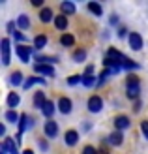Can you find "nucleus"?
Masks as SVG:
<instances>
[{
  "mask_svg": "<svg viewBox=\"0 0 148 154\" xmlns=\"http://www.w3.org/2000/svg\"><path fill=\"white\" fill-rule=\"evenodd\" d=\"M13 28H15V25H13V23H8V30H10V32H11V34L15 32V30H13Z\"/></svg>",
  "mask_w": 148,
  "mask_h": 154,
  "instance_id": "obj_39",
  "label": "nucleus"
},
{
  "mask_svg": "<svg viewBox=\"0 0 148 154\" xmlns=\"http://www.w3.org/2000/svg\"><path fill=\"white\" fill-rule=\"evenodd\" d=\"M19 103H21L19 94H15V92H10V94H8V107H10V109H15V107H17Z\"/></svg>",
  "mask_w": 148,
  "mask_h": 154,
  "instance_id": "obj_17",
  "label": "nucleus"
},
{
  "mask_svg": "<svg viewBox=\"0 0 148 154\" xmlns=\"http://www.w3.org/2000/svg\"><path fill=\"white\" fill-rule=\"evenodd\" d=\"M126 85H128V98H131V100L137 98L139 92H141V88H139V77L129 75L128 81H126Z\"/></svg>",
  "mask_w": 148,
  "mask_h": 154,
  "instance_id": "obj_1",
  "label": "nucleus"
},
{
  "mask_svg": "<svg viewBox=\"0 0 148 154\" xmlns=\"http://www.w3.org/2000/svg\"><path fill=\"white\" fill-rule=\"evenodd\" d=\"M116 34H118V38H124V36L128 34V28H126V26H118V30H116ZM128 36H129V34H128Z\"/></svg>",
  "mask_w": 148,
  "mask_h": 154,
  "instance_id": "obj_34",
  "label": "nucleus"
},
{
  "mask_svg": "<svg viewBox=\"0 0 148 154\" xmlns=\"http://www.w3.org/2000/svg\"><path fill=\"white\" fill-rule=\"evenodd\" d=\"M129 124H131V120L126 117V115H122V117H116V119H114V126H116V130H118V132L129 128Z\"/></svg>",
  "mask_w": 148,
  "mask_h": 154,
  "instance_id": "obj_9",
  "label": "nucleus"
},
{
  "mask_svg": "<svg viewBox=\"0 0 148 154\" xmlns=\"http://www.w3.org/2000/svg\"><path fill=\"white\" fill-rule=\"evenodd\" d=\"M34 70L38 73H43V75H54V68L49 66V64H36Z\"/></svg>",
  "mask_w": 148,
  "mask_h": 154,
  "instance_id": "obj_15",
  "label": "nucleus"
},
{
  "mask_svg": "<svg viewBox=\"0 0 148 154\" xmlns=\"http://www.w3.org/2000/svg\"><path fill=\"white\" fill-rule=\"evenodd\" d=\"M4 134H6V126L2 124V126H0V135H4Z\"/></svg>",
  "mask_w": 148,
  "mask_h": 154,
  "instance_id": "obj_41",
  "label": "nucleus"
},
{
  "mask_svg": "<svg viewBox=\"0 0 148 154\" xmlns=\"http://www.w3.org/2000/svg\"><path fill=\"white\" fill-rule=\"evenodd\" d=\"M83 81V75H71V77H68V85L69 87H75V85H79Z\"/></svg>",
  "mask_w": 148,
  "mask_h": 154,
  "instance_id": "obj_30",
  "label": "nucleus"
},
{
  "mask_svg": "<svg viewBox=\"0 0 148 154\" xmlns=\"http://www.w3.org/2000/svg\"><path fill=\"white\" fill-rule=\"evenodd\" d=\"M66 145L68 147H75L77 145V141H79V134L75 132V130H69V132H66Z\"/></svg>",
  "mask_w": 148,
  "mask_h": 154,
  "instance_id": "obj_13",
  "label": "nucleus"
},
{
  "mask_svg": "<svg viewBox=\"0 0 148 154\" xmlns=\"http://www.w3.org/2000/svg\"><path fill=\"white\" fill-rule=\"evenodd\" d=\"M60 45H64V47H71V45H75V36L73 34H62L60 36Z\"/></svg>",
  "mask_w": 148,
  "mask_h": 154,
  "instance_id": "obj_18",
  "label": "nucleus"
},
{
  "mask_svg": "<svg viewBox=\"0 0 148 154\" xmlns=\"http://www.w3.org/2000/svg\"><path fill=\"white\" fill-rule=\"evenodd\" d=\"M15 51H17L21 62H25V64L30 62V49H28V47H25V45H17V47H15Z\"/></svg>",
  "mask_w": 148,
  "mask_h": 154,
  "instance_id": "obj_10",
  "label": "nucleus"
},
{
  "mask_svg": "<svg viewBox=\"0 0 148 154\" xmlns=\"http://www.w3.org/2000/svg\"><path fill=\"white\" fill-rule=\"evenodd\" d=\"M0 49H2V64L10 66L11 57H10V40H8V38H2V42H0Z\"/></svg>",
  "mask_w": 148,
  "mask_h": 154,
  "instance_id": "obj_2",
  "label": "nucleus"
},
{
  "mask_svg": "<svg viewBox=\"0 0 148 154\" xmlns=\"http://www.w3.org/2000/svg\"><path fill=\"white\" fill-rule=\"evenodd\" d=\"M43 132H45V135H47V137H51V139H53V137L58 135V124L54 120H47V122H45V126H43Z\"/></svg>",
  "mask_w": 148,
  "mask_h": 154,
  "instance_id": "obj_5",
  "label": "nucleus"
},
{
  "mask_svg": "<svg viewBox=\"0 0 148 154\" xmlns=\"http://www.w3.org/2000/svg\"><path fill=\"white\" fill-rule=\"evenodd\" d=\"M107 141H109V145H113V147H120V145L124 143V134L116 130V132H113L111 135H109Z\"/></svg>",
  "mask_w": 148,
  "mask_h": 154,
  "instance_id": "obj_7",
  "label": "nucleus"
},
{
  "mask_svg": "<svg viewBox=\"0 0 148 154\" xmlns=\"http://www.w3.org/2000/svg\"><path fill=\"white\" fill-rule=\"evenodd\" d=\"M23 154H34V152H32V150L28 149V150H25V152H23Z\"/></svg>",
  "mask_w": 148,
  "mask_h": 154,
  "instance_id": "obj_43",
  "label": "nucleus"
},
{
  "mask_svg": "<svg viewBox=\"0 0 148 154\" xmlns=\"http://www.w3.org/2000/svg\"><path fill=\"white\" fill-rule=\"evenodd\" d=\"M47 103V98H45V92H36L34 94V107H38V109H43V105Z\"/></svg>",
  "mask_w": 148,
  "mask_h": 154,
  "instance_id": "obj_14",
  "label": "nucleus"
},
{
  "mask_svg": "<svg viewBox=\"0 0 148 154\" xmlns=\"http://www.w3.org/2000/svg\"><path fill=\"white\" fill-rule=\"evenodd\" d=\"M4 119H6L8 122H13V124H15V122H19V120H21V115L15 113V109H10V111H6Z\"/></svg>",
  "mask_w": 148,
  "mask_h": 154,
  "instance_id": "obj_26",
  "label": "nucleus"
},
{
  "mask_svg": "<svg viewBox=\"0 0 148 154\" xmlns=\"http://www.w3.org/2000/svg\"><path fill=\"white\" fill-rule=\"evenodd\" d=\"M83 154H98V150H96L94 147H90V145H88V147H84V149H83Z\"/></svg>",
  "mask_w": 148,
  "mask_h": 154,
  "instance_id": "obj_35",
  "label": "nucleus"
},
{
  "mask_svg": "<svg viewBox=\"0 0 148 154\" xmlns=\"http://www.w3.org/2000/svg\"><path fill=\"white\" fill-rule=\"evenodd\" d=\"M56 107L60 109V113H64V115L71 113V100H69V98H60Z\"/></svg>",
  "mask_w": 148,
  "mask_h": 154,
  "instance_id": "obj_11",
  "label": "nucleus"
},
{
  "mask_svg": "<svg viewBox=\"0 0 148 154\" xmlns=\"http://www.w3.org/2000/svg\"><path fill=\"white\" fill-rule=\"evenodd\" d=\"M10 83L15 85V87H19V85H25V83H23V73H21V72H13L11 77H10Z\"/></svg>",
  "mask_w": 148,
  "mask_h": 154,
  "instance_id": "obj_28",
  "label": "nucleus"
},
{
  "mask_svg": "<svg viewBox=\"0 0 148 154\" xmlns=\"http://www.w3.org/2000/svg\"><path fill=\"white\" fill-rule=\"evenodd\" d=\"M53 19L54 17H53V10H51V8H43V10L40 11V21L41 23H49Z\"/></svg>",
  "mask_w": 148,
  "mask_h": 154,
  "instance_id": "obj_21",
  "label": "nucleus"
},
{
  "mask_svg": "<svg viewBox=\"0 0 148 154\" xmlns=\"http://www.w3.org/2000/svg\"><path fill=\"white\" fill-rule=\"evenodd\" d=\"M129 47L133 51H141L143 49V38L139 32H129Z\"/></svg>",
  "mask_w": 148,
  "mask_h": 154,
  "instance_id": "obj_4",
  "label": "nucleus"
},
{
  "mask_svg": "<svg viewBox=\"0 0 148 154\" xmlns=\"http://www.w3.org/2000/svg\"><path fill=\"white\" fill-rule=\"evenodd\" d=\"M47 42H49V38L45 36V34H40V36L34 38V47L36 49H43L45 45H47Z\"/></svg>",
  "mask_w": 148,
  "mask_h": 154,
  "instance_id": "obj_20",
  "label": "nucleus"
},
{
  "mask_svg": "<svg viewBox=\"0 0 148 154\" xmlns=\"http://www.w3.org/2000/svg\"><path fill=\"white\" fill-rule=\"evenodd\" d=\"M54 62H58V58L56 57H36V64H54Z\"/></svg>",
  "mask_w": 148,
  "mask_h": 154,
  "instance_id": "obj_27",
  "label": "nucleus"
},
{
  "mask_svg": "<svg viewBox=\"0 0 148 154\" xmlns=\"http://www.w3.org/2000/svg\"><path fill=\"white\" fill-rule=\"evenodd\" d=\"M83 85L86 88H90L92 85H94V75H83Z\"/></svg>",
  "mask_w": 148,
  "mask_h": 154,
  "instance_id": "obj_32",
  "label": "nucleus"
},
{
  "mask_svg": "<svg viewBox=\"0 0 148 154\" xmlns=\"http://www.w3.org/2000/svg\"><path fill=\"white\" fill-rule=\"evenodd\" d=\"M111 23H113V25H116V23H118V19H116V15H113V17H111Z\"/></svg>",
  "mask_w": 148,
  "mask_h": 154,
  "instance_id": "obj_42",
  "label": "nucleus"
},
{
  "mask_svg": "<svg viewBox=\"0 0 148 154\" xmlns=\"http://www.w3.org/2000/svg\"><path fill=\"white\" fill-rule=\"evenodd\" d=\"M17 26L21 28V30H28L30 28V19H28V15H19V19H17Z\"/></svg>",
  "mask_w": 148,
  "mask_h": 154,
  "instance_id": "obj_23",
  "label": "nucleus"
},
{
  "mask_svg": "<svg viewBox=\"0 0 148 154\" xmlns=\"http://www.w3.org/2000/svg\"><path fill=\"white\" fill-rule=\"evenodd\" d=\"M54 109H56V107H54V103H53V102H49V100H47V103L43 105V109H41V113H43L45 117H47V119L51 120V117H53V115H54Z\"/></svg>",
  "mask_w": 148,
  "mask_h": 154,
  "instance_id": "obj_24",
  "label": "nucleus"
},
{
  "mask_svg": "<svg viewBox=\"0 0 148 154\" xmlns=\"http://www.w3.org/2000/svg\"><path fill=\"white\" fill-rule=\"evenodd\" d=\"M107 58H111V60H114V62H118V64H122V62H124V60H126L128 57H126V55H122L120 51H116L114 47H111V49L107 51Z\"/></svg>",
  "mask_w": 148,
  "mask_h": 154,
  "instance_id": "obj_8",
  "label": "nucleus"
},
{
  "mask_svg": "<svg viewBox=\"0 0 148 154\" xmlns=\"http://www.w3.org/2000/svg\"><path fill=\"white\" fill-rule=\"evenodd\" d=\"M92 73H94V66L90 64V66L86 68V70H84V75H92Z\"/></svg>",
  "mask_w": 148,
  "mask_h": 154,
  "instance_id": "obj_37",
  "label": "nucleus"
},
{
  "mask_svg": "<svg viewBox=\"0 0 148 154\" xmlns=\"http://www.w3.org/2000/svg\"><path fill=\"white\" fill-rule=\"evenodd\" d=\"M122 68H126V70H137L139 64H135V62H131L129 58H126V60L122 62Z\"/></svg>",
  "mask_w": 148,
  "mask_h": 154,
  "instance_id": "obj_31",
  "label": "nucleus"
},
{
  "mask_svg": "<svg viewBox=\"0 0 148 154\" xmlns=\"http://www.w3.org/2000/svg\"><path fill=\"white\" fill-rule=\"evenodd\" d=\"M13 38H15V40H17V42H25V40H26V38L23 36L21 32H17V30H15V32H13Z\"/></svg>",
  "mask_w": 148,
  "mask_h": 154,
  "instance_id": "obj_36",
  "label": "nucleus"
},
{
  "mask_svg": "<svg viewBox=\"0 0 148 154\" xmlns=\"http://www.w3.org/2000/svg\"><path fill=\"white\" fill-rule=\"evenodd\" d=\"M101 107H103V100H101L99 96H90V100H88V111L99 113Z\"/></svg>",
  "mask_w": 148,
  "mask_h": 154,
  "instance_id": "obj_6",
  "label": "nucleus"
},
{
  "mask_svg": "<svg viewBox=\"0 0 148 154\" xmlns=\"http://www.w3.org/2000/svg\"><path fill=\"white\" fill-rule=\"evenodd\" d=\"M40 147H41V150H43V152H47V150H49V145L45 143V141H40Z\"/></svg>",
  "mask_w": 148,
  "mask_h": 154,
  "instance_id": "obj_38",
  "label": "nucleus"
},
{
  "mask_svg": "<svg viewBox=\"0 0 148 154\" xmlns=\"http://www.w3.org/2000/svg\"><path fill=\"white\" fill-rule=\"evenodd\" d=\"M84 58H86V51H84V49H77L73 53V60H75V62H84Z\"/></svg>",
  "mask_w": 148,
  "mask_h": 154,
  "instance_id": "obj_29",
  "label": "nucleus"
},
{
  "mask_svg": "<svg viewBox=\"0 0 148 154\" xmlns=\"http://www.w3.org/2000/svg\"><path fill=\"white\" fill-rule=\"evenodd\" d=\"M60 10L64 11L66 15H75L77 8H75V4H73V2H62V4H60Z\"/></svg>",
  "mask_w": 148,
  "mask_h": 154,
  "instance_id": "obj_19",
  "label": "nucleus"
},
{
  "mask_svg": "<svg viewBox=\"0 0 148 154\" xmlns=\"http://www.w3.org/2000/svg\"><path fill=\"white\" fill-rule=\"evenodd\" d=\"M2 147L6 149V152H8V154H19V150H17V145H15V141L11 139V137H6V139H4V143H2Z\"/></svg>",
  "mask_w": 148,
  "mask_h": 154,
  "instance_id": "obj_12",
  "label": "nucleus"
},
{
  "mask_svg": "<svg viewBox=\"0 0 148 154\" xmlns=\"http://www.w3.org/2000/svg\"><path fill=\"white\" fill-rule=\"evenodd\" d=\"M34 126V119H28L26 115H21V120H19V134H17V141H21V135L26 128H32Z\"/></svg>",
  "mask_w": 148,
  "mask_h": 154,
  "instance_id": "obj_3",
  "label": "nucleus"
},
{
  "mask_svg": "<svg viewBox=\"0 0 148 154\" xmlns=\"http://www.w3.org/2000/svg\"><path fill=\"white\" fill-rule=\"evenodd\" d=\"M45 85V79H41V77H28V79L25 81V85H23V88L25 90H28L30 87H32V85Z\"/></svg>",
  "mask_w": 148,
  "mask_h": 154,
  "instance_id": "obj_22",
  "label": "nucleus"
},
{
  "mask_svg": "<svg viewBox=\"0 0 148 154\" xmlns=\"http://www.w3.org/2000/svg\"><path fill=\"white\" fill-rule=\"evenodd\" d=\"M141 130H143V134H144V137L148 139V120H143L141 122Z\"/></svg>",
  "mask_w": 148,
  "mask_h": 154,
  "instance_id": "obj_33",
  "label": "nucleus"
},
{
  "mask_svg": "<svg viewBox=\"0 0 148 154\" xmlns=\"http://www.w3.org/2000/svg\"><path fill=\"white\" fill-rule=\"evenodd\" d=\"M86 8H88L90 13L96 15V17H101V15H103V8H101V4H98V2H88Z\"/></svg>",
  "mask_w": 148,
  "mask_h": 154,
  "instance_id": "obj_16",
  "label": "nucleus"
},
{
  "mask_svg": "<svg viewBox=\"0 0 148 154\" xmlns=\"http://www.w3.org/2000/svg\"><path fill=\"white\" fill-rule=\"evenodd\" d=\"M54 26H56L58 30H64L68 26V19H66V15H56L54 17Z\"/></svg>",
  "mask_w": 148,
  "mask_h": 154,
  "instance_id": "obj_25",
  "label": "nucleus"
},
{
  "mask_svg": "<svg viewBox=\"0 0 148 154\" xmlns=\"http://www.w3.org/2000/svg\"><path fill=\"white\" fill-rule=\"evenodd\" d=\"M98 154H109V150H107V149H99Z\"/></svg>",
  "mask_w": 148,
  "mask_h": 154,
  "instance_id": "obj_40",
  "label": "nucleus"
}]
</instances>
